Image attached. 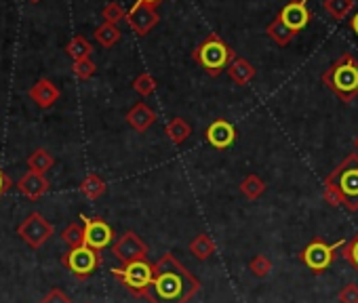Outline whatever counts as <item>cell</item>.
Segmentation results:
<instances>
[{"label": "cell", "instance_id": "6da1fadb", "mask_svg": "<svg viewBox=\"0 0 358 303\" xmlns=\"http://www.w3.org/2000/svg\"><path fill=\"white\" fill-rule=\"evenodd\" d=\"M198 290L200 280L173 253H165L154 263V276L143 297L150 303H190Z\"/></svg>", "mask_w": 358, "mask_h": 303}, {"label": "cell", "instance_id": "7a4b0ae2", "mask_svg": "<svg viewBox=\"0 0 358 303\" xmlns=\"http://www.w3.org/2000/svg\"><path fill=\"white\" fill-rule=\"evenodd\" d=\"M323 83L339 97V101L352 104L358 97V59L352 53H343L323 72Z\"/></svg>", "mask_w": 358, "mask_h": 303}, {"label": "cell", "instance_id": "3957f363", "mask_svg": "<svg viewBox=\"0 0 358 303\" xmlns=\"http://www.w3.org/2000/svg\"><path fill=\"white\" fill-rule=\"evenodd\" d=\"M192 59L209 74V76H220L224 69L230 67V63L236 59V53L230 44L222 40L220 34H209L194 51Z\"/></svg>", "mask_w": 358, "mask_h": 303}, {"label": "cell", "instance_id": "277c9868", "mask_svg": "<svg viewBox=\"0 0 358 303\" xmlns=\"http://www.w3.org/2000/svg\"><path fill=\"white\" fill-rule=\"evenodd\" d=\"M329 181H333L341 194L345 196L348 200V211L356 213L358 211V154L345 156L329 175H327Z\"/></svg>", "mask_w": 358, "mask_h": 303}, {"label": "cell", "instance_id": "5b68a950", "mask_svg": "<svg viewBox=\"0 0 358 303\" xmlns=\"http://www.w3.org/2000/svg\"><path fill=\"white\" fill-rule=\"evenodd\" d=\"M112 276L135 297H143L152 282L154 276V265L148 259L141 261H133V263H124L120 268L112 270Z\"/></svg>", "mask_w": 358, "mask_h": 303}, {"label": "cell", "instance_id": "8992f818", "mask_svg": "<svg viewBox=\"0 0 358 303\" xmlns=\"http://www.w3.org/2000/svg\"><path fill=\"white\" fill-rule=\"evenodd\" d=\"M345 245V240L339 243H325L323 238H314L310 240V245L300 253V261L312 272V274H323L331 268V263L335 261V257L339 255L337 251H341V247Z\"/></svg>", "mask_w": 358, "mask_h": 303}, {"label": "cell", "instance_id": "52a82bcc", "mask_svg": "<svg viewBox=\"0 0 358 303\" xmlns=\"http://www.w3.org/2000/svg\"><path fill=\"white\" fill-rule=\"evenodd\" d=\"M101 253L83 245V247H76V249H70L63 257H61V263L74 274L79 280H87L95 270H99L101 265Z\"/></svg>", "mask_w": 358, "mask_h": 303}, {"label": "cell", "instance_id": "ba28073f", "mask_svg": "<svg viewBox=\"0 0 358 303\" xmlns=\"http://www.w3.org/2000/svg\"><path fill=\"white\" fill-rule=\"evenodd\" d=\"M55 234L53 223H49L40 213H30L19 225H17V236L34 251H38L51 236Z\"/></svg>", "mask_w": 358, "mask_h": 303}, {"label": "cell", "instance_id": "9c48e42d", "mask_svg": "<svg viewBox=\"0 0 358 303\" xmlns=\"http://www.w3.org/2000/svg\"><path fill=\"white\" fill-rule=\"evenodd\" d=\"M112 253L114 257L124 265V263H133V261H141V259H148V245L143 243L135 232H124L114 245H112Z\"/></svg>", "mask_w": 358, "mask_h": 303}, {"label": "cell", "instance_id": "30bf717a", "mask_svg": "<svg viewBox=\"0 0 358 303\" xmlns=\"http://www.w3.org/2000/svg\"><path fill=\"white\" fill-rule=\"evenodd\" d=\"M85 223V245L95 249V251H104L106 247L112 245L114 240V230L101 219V217H81Z\"/></svg>", "mask_w": 358, "mask_h": 303}, {"label": "cell", "instance_id": "8fae6325", "mask_svg": "<svg viewBox=\"0 0 358 303\" xmlns=\"http://www.w3.org/2000/svg\"><path fill=\"white\" fill-rule=\"evenodd\" d=\"M129 28L139 34V36H146L150 30H154V26L161 22V15L156 13V7H150V5H143V3H137L131 7V11H127V19Z\"/></svg>", "mask_w": 358, "mask_h": 303}, {"label": "cell", "instance_id": "7c38bea8", "mask_svg": "<svg viewBox=\"0 0 358 303\" xmlns=\"http://www.w3.org/2000/svg\"><path fill=\"white\" fill-rule=\"evenodd\" d=\"M206 141L215 147V149H226L230 147L234 141H236V129L232 122L224 120V118H218L213 120L209 126H206Z\"/></svg>", "mask_w": 358, "mask_h": 303}, {"label": "cell", "instance_id": "4fadbf2b", "mask_svg": "<svg viewBox=\"0 0 358 303\" xmlns=\"http://www.w3.org/2000/svg\"><path fill=\"white\" fill-rule=\"evenodd\" d=\"M278 17L282 19V24L286 28H291L298 34L300 30H304L310 24V11H308L306 0H293V3H289L280 11Z\"/></svg>", "mask_w": 358, "mask_h": 303}, {"label": "cell", "instance_id": "5bb4252c", "mask_svg": "<svg viewBox=\"0 0 358 303\" xmlns=\"http://www.w3.org/2000/svg\"><path fill=\"white\" fill-rule=\"evenodd\" d=\"M49 179L40 173L28 171L19 181H17V190L28 198V200H38L49 192Z\"/></svg>", "mask_w": 358, "mask_h": 303}, {"label": "cell", "instance_id": "9a60e30c", "mask_svg": "<svg viewBox=\"0 0 358 303\" xmlns=\"http://www.w3.org/2000/svg\"><path fill=\"white\" fill-rule=\"evenodd\" d=\"M127 122L131 129H135L137 133H146L154 122H156V112L152 108H148L143 101L135 104L129 112H127Z\"/></svg>", "mask_w": 358, "mask_h": 303}, {"label": "cell", "instance_id": "2e32d148", "mask_svg": "<svg viewBox=\"0 0 358 303\" xmlns=\"http://www.w3.org/2000/svg\"><path fill=\"white\" fill-rule=\"evenodd\" d=\"M28 95H30V99H32L38 108L47 110V108L55 106V101L59 99V89H57L51 81L42 79V81H38V83L28 91Z\"/></svg>", "mask_w": 358, "mask_h": 303}, {"label": "cell", "instance_id": "e0dca14e", "mask_svg": "<svg viewBox=\"0 0 358 303\" xmlns=\"http://www.w3.org/2000/svg\"><path fill=\"white\" fill-rule=\"evenodd\" d=\"M228 74H230V79H232V83H236L238 87H247L253 79H255V74H257V69L247 61V59H243V57H236L232 63H230V67H228Z\"/></svg>", "mask_w": 358, "mask_h": 303}, {"label": "cell", "instance_id": "ac0fdd59", "mask_svg": "<svg viewBox=\"0 0 358 303\" xmlns=\"http://www.w3.org/2000/svg\"><path fill=\"white\" fill-rule=\"evenodd\" d=\"M188 249H190V253H192L198 261H206V259H211L213 253H215V243H213L206 234H198V236L192 238V243H190Z\"/></svg>", "mask_w": 358, "mask_h": 303}, {"label": "cell", "instance_id": "d6986e66", "mask_svg": "<svg viewBox=\"0 0 358 303\" xmlns=\"http://www.w3.org/2000/svg\"><path fill=\"white\" fill-rule=\"evenodd\" d=\"M165 133H167V137L171 139V143L181 145V143L192 135V126H190L184 118H173L171 122H167Z\"/></svg>", "mask_w": 358, "mask_h": 303}, {"label": "cell", "instance_id": "ffe728a7", "mask_svg": "<svg viewBox=\"0 0 358 303\" xmlns=\"http://www.w3.org/2000/svg\"><path fill=\"white\" fill-rule=\"evenodd\" d=\"M81 192L83 196H87L89 200H97L106 194V181L95 175V173H89L83 181H81Z\"/></svg>", "mask_w": 358, "mask_h": 303}, {"label": "cell", "instance_id": "44dd1931", "mask_svg": "<svg viewBox=\"0 0 358 303\" xmlns=\"http://www.w3.org/2000/svg\"><path fill=\"white\" fill-rule=\"evenodd\" d=\"M53 165H55V158L49 154L47 149H42V147L34 149V152H32V156L28 158V167H30V171L40 173V175H44L47 171H51V169H53Z\"/></svg>", "mask_w": 358, "mask_h": 303}, {"label": "cell", "instance_id": "7402d4cb", "mask_svg": "<svg viewBox=\"0 0 358 303\" xmlns=\"http://www.w3.org/2000/svg\"><path fill=\"white\" fill-rule=\"evenodd\" d=\"M268 36L276 42V44H280V47H284V44H289L293 38H295V32L291 30V28H286L284 24H282V19L280 17H276L270 26H268Z\"/></svg>", "mask_w": 358, "mask_h": 303}, {"label": "cell", "instance_id": "603a6c76", "mask_svg": "<svg viewBox=\"0 0 358 303\" xmlns=\"http://www.w3.org/2000/svg\"><path fill=\"white\" fill-rule=\"evenodd\" d=\"M65 53L74 59V61H79V59H87V57H91V53H93V44L85 38V36H74L72 38L67 44H65Z\"/></svg>", "mask_w": 358, "mask_h": 303}, {"label": "cell", "instance_id": "cb8c5ba5", "mask_svg": "<svg viewBox=\"0 0 358 303\" xmlns=\"http://www.w3.org/2000/svg\"><path fill=\"white\" fill-rule=\"evenodd\" d=\"M241 192H243L245 198L257 200V198L263 196V192H266V181H263L259 175L251 173V175H247V177L241 181Z\"/></svg>", "mask_w": 358, "mask_h": 303}, {"label": "cell", "instance_id": "d4e9b609", "mask_svg": "<svg viewBox=\"0 0 358 303\" xmlns=\"http://www.w3.org/2000/svg\"><path fill=\"white\" fill-rule=\"evenodd\" d=\"M61 238L70 249L83 247L85 245V223H70L61 232Z\"/></svg>", "mask_w": 358, "mask_h": 303}, {"label": "cell", "instance_id": "484cf974", "mask_svg": "<svg viewBox=\"0 0 358 303\" xmlns=\"http://www.w3.org/2000/svg\"><path fill=\"white\" fill-rule=\"evenodd\" d=\"M120 38H122V34H120V30H118L114 24H104V26H99V28L95 30V40H97L101 47H106V49L114 47Z\"/></svg>", "mask_w": 358, "mask_h": 303}, {"label": "cell", "instance_id": "4316f807", "mask_svg": "<svg viewBox=\"0 0 358 303\" xmlns=\"http://www.w3.org/2000/svg\"><path fill=\"white\" fill-rule=\"evenodd\" d=\"M323 198H325V202H327L329 206H345V208H348L345 196H343L341 190H339L333 181H329V179H325V183H323Z\"/></svg>", "mask_w": 358, "mask_h": 303}, {"label": "cell", "instance_id": "83f0119b", "mask_svg": "<svg viewBox=\"0 0 358 303\" xmlns=\"http://www.w3.org/2000/svg\"><path fill=\"white\" fill-rule=\"evenodd\" d=\"M352 7H354V0H325L327 13L333 19H337V22L343 19V17H348L350 11H352Z\"/></svg>", "mask_w": 358, "mask_h": 303}, {"label": "cell", "instance_id": "f1b7e54d", "mask_svg": "<svg viewBox=\"0 0 358 303\" xmlns=\"http://www.w3.org/2000/svg\"><path fill=\"white\" fill-rule=\"evenodd\" d=\"M156 79L152 74H148V72H143V74H139L137 79L133 81V89H135V93H139L141 97H148V95H152L154 91H156Z\"/></svg>", "mask_w": 358, "mask_h": 303}, {"label": "cell", "instance_id": "f546056e", "mask_svg": "<svg viewBox=\"0 0 358 303\" xmlns=\"http://www.w3.org/2000/svg\"><path fill=\"white\" fill-rule=\"evenodd\" d=\"M72 72H74V76L79 81H89L91 76H95L97 65H95V61L91 57H87V59H79V61L72 63Z\"/></svg>", "mask_w": 358, "mask_h": 303}, {"label": "cell", "instance_id": "4dcf8cb0", "mask_svg": "<svg viewBox=\"0 0 358 303\" xmlns=\"http://www.w3.org/2000/svg\"><path fill=\"white\" fill-rule=\"evenodd\" d=\"M339 255H341V257L356 270V274H358V232H356L350 240H345V245L341 247Z\"/></svg>", "mask_w": 358, "mask_h": 303}, {"label": "cell", "instance_id": "1f68e13d", "mask_svg": "<svg viewBox=\"0 0 358 303\" xmlns=\"http://www.w3.org/2000/svg\"><path fill=\"white\" fill-rule=\"evenodd\" d=\"M249 270H251V274H253L255 278H266V276L272 272V261H270L266 255H257V257L251 259Z\"/></svg>", "mask_w": 358, "mask_h": 303}, {"label": "cell", "instance_id": "d6a6232c", "mask_svg": "<svg viewBox=\"0 0 358 303\" xmlns=\"http://www.w3.org/2000/svg\"><path fill=\"white\" fill-rule=\"evenodd\" d=\"M101 17L106 19V24H118L122 19H127V11L118 5V3H108L101 11Z\"/></svg>", "mask_w": 358, "mask_h": 303}, {"label": "cell", "instance_id": "836d02e7", "mask_svg": "<svg viewBox=\"0 0 358 303\" xmlns=\"http://www.w3.org/2000/svg\"><path fill=\"white\" fill-rule=\"evenodd\" d=\"M337 299H339V303H358V284L348 282V284L339 290Z\"/></svg>", "mask_w": 358, "mask_h": 303}, {"label": "cell", "instance_id": "e575fe53", "mask_svg": "<svg viewBox=\"0 0 358 303\" xmlns=\"http://www.w3.org/2000/svg\"><path fill=\"white\" fill-rule=\"evenodd\" d=\"M40 303H72V299H70L61 288H51V290L42 297Z\"/></svg>", "mask_w": 358, "mask_h": 303}, {"label": "cell", "instance_id": "d590c367", "mask_svg": "<svg viewBox=\"0 0 358 303\" xmlns=\"http://www.w3.org/2000/svg\"><path fill=\"white\" fill-rule=\"evenodd\" d=\"M11 186H13V181H11V177L0 169V196L3 194H7L9 190H11Z\"/></svg>", "mask_w": 358, "mask_h": 303}, {"label": "cell", "instance_id": "8d00e7d4", "mask_svg": "<svg viewBox=\"0 0 358 303\" xmlns=\"http://www.w3.org/2000/svg\"><path fill=\"white\" fill-rule=\"evenodd\" d=\"M350 28H352V30H354V34L358 36V11L350 17Z\"/></svg>", "mask_w": 358, "mask_h": 303}, {"label": "cell", "instance_id": "74e56055", "mask_svg": "<svg viewBox=\"0 0 358 303\" xmlns=\"http://www.w3.org/2000/svg\"><path fill=\"white\" fill-rule=\"evenodd\" d=\"M139 3H143V5H150V7H158L163 0H139Z\"/></svg>", "mask_w": 358, "mask_h": 303}, {"label": "cell", "instance_id": "f35d334b", "mask_svg": "<svg viewBox=\"0 0 358 303\" xmlns=\"http://www.w3.org/2000/svg\"><path fill=\"white\" fill-rule=\"evenodd\" d=\"M354 147H356V152H358V135L354 137Z\"/></svg>", "mask_w": 358, "mask_h": 303}, {"label": "cell", "instance_id": "ab89813d", "mask_svg": "<svg viewBox=\"0 0 358 303\" xmlns=\"http://www.w3.org/2000/svg\"><path fill=\"white\" fill-rule=\"evenodd\" d=\"M30 3H38V0H30Z\"/></svg>", "mask_w": 358, "mask_h": 303}]
</instances>
